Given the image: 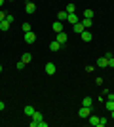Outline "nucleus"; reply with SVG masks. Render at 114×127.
<instances>
[{
  "label": "nucleus",
  "instance_id": "obj_1",
  "mask_svg": "<svg viewBox=\"0 0 114 127\" xmlns=\"http://www.w3.org/2000/svg\"><path fill=\"white\" fill-rule=\"evenodd\" d=\"M78 116L84 118V120H86V118H89V116H91V106H82L80 110H78Z\"/></svg>",
  "mask_w": 114,
  "mask_h": 127
},
{
  "label": "nucleus",
  "instance_id": "obj_2",
  "mask_svg": "<svg viewBox=\"0 0 114 127\" xmlns=\"http://www.w3.org/2000/svg\"><path fill=\"white\" fill-rule=\"evenodd\" d=\"M44 70H46V74H55V72H57V66H55V63H51V61H49V63H46V66H44Z\"/></svg>",
  "mask_w": 114,
  "mask_h": 127
},
{
  "label": "nucleus",
  "instance_id": "obj_3",
  "mask_svg": "<svg viewBox=\"0 0 114 127\" xmlns=\"http://www.w3.org/2000/svg\"><path fill=\"white\" fill-rule=\"evenodd\" d=\"M25 42H27V44H34V42H36V34H34L33 31L25 32Z\"/></svg>",
  "mask_w": 114,
  "mask_h": 127
},
{
  "label": "nucleus",
  "instance_id": "obj_4",
  "mask_svg": "<svg viewBox=\"0 0 114 127\" xmlns=\"http://www.w3.org/2000/svg\"><path fill=\"white\" fill-rule=\"evenodd\" d=\"M80 38L84 40V42H91V40H93V34H91V32H89V31L86 29V31H84V32L80 34Z\"/></svg>",
  "mask_w": 114,
  "mask_h": 127
},
{
  "label": "nucleus",
  "instance_id": "obj_5",
  "mask_svg": "<svg viewBox=\"0 0 114 127\" xmlns=\"http://www.w3.org/2000/svg\"><path fill=\"white\" fill-rule=\"evenodd\" d=\"M57 42H59L61 46L69 42V36H67V32H57Z\"/></svg>",
  "mask_w": 114,
  "mask_h": 127
},
{
  "label": "nucleus",
  "instance_id": "obj_6",
  "mask_svg": "<svg viewBox=\"0 0 114 127\" xmlns=\"http://www.w3.org/2000/svg\"><path fill=\"white\" fill-rule=\"evenodd\" d=\"M25 11H27L29 15H33L34 11H36V6H34V2H27V6H25Z\"/></svg>",
  "mask_w": 114,
  "mask_h": 127
},
{
  "label": "nucleus",
  "instance_id": "obj_7",
  "mask_svg": "<svg viewBox=\"0 0 114 127\" xmlns=\"http://www.w3.org/2000/svg\"><path fill=\"white\" fill-rule=\"evenodd\" d=\"M84 31H86V29H84V25H82L80 21L76 23V25H72V32H76V34H82Z\"/></svg>",
  "mask_w": 114,
  "mask_h": 127
},
{
  "label": "nucleus",
  "instance_id": "obj_8",
  "mask_svg": "<svg viewBox=\"0 0 114 127\" xmlns=\"http://www.w3.org/2000/svg\"><path fill=\"white\" fill-rule=\"evenodd\" d=\"M97 66H99V68H107V66H109V59H107V57L97 59Z\"/></svg>",
  "mask_w": 114,
  "mask_h": 127
},
{
  "label": "nucleus",
  "instance_id": "obj_9",
  "mask_svg": "<svg viewBox=\"0 0 114 127\" xmlns=\"http://www.w3.org/2000/svg\"><path fill=\"white\" fill-rule=\"evenodd\" d=\"M105 108L109 112H112L114 110V99H105Z\"/></svg>",
  "mask_w": 114,
  "mask_h": 127
},
{
  "label": "nucleus",
  "instance_id": "obj_10",
  "mask_svg": "<svg viewBox=\"0 0 114 127\" xmlns=\"http://www.w3.org/2000/svg\"><path fill=\"white\" fill-rule=\"evenodd\" d=\"M51 29H53V32H63V21H55Z\"/></svg>",
  "mask_w": 114,
  "mask_h": 127
},
{
  "label": "nucleus",
  "instance_id": "obj_11",
  "mask_svg": "<svg viewBox=\"0 0 114 127\" xmlns=\"http://www.w3.org/2000/svg\"><path fill=\"white\" fill-rule=\"evenodd\" d=\"M61 48H63V46H61V44L57 42V40H53V42L49 44V51H59Z\"/></svg>",
  "mask_w": 114,
  "mask_h": 127
},
{
  "label": "nucleus",
  "instance_id": "obj_12",
  "mask_svg": "<svg viewBox=\"0 0 114 127\" xmlns=\"http://www.w3.org/2000/svg\"><path fill=\"white\" fill-rule=\"evenodd\" d=\"M67 21L71 23V25H76V23L80 21V19H78V15H76V13H69V17H67Z\"/></svg>",
  "mask_w": 114,
  "mask_h": 127
},
{
  "label": "nucleus",
  "instance_id": "obj_13",
  "mask_svg": "<svg viewBox=\"0 0 114 127\" xmlns=\"http://www.w3.org/2000/svg\"><path fill=\"white\" fill-rule=\"evenodd\" d=\"M99 120H101V118H97V116H89L87 118L89 125H93V127H99Z\"/></svg>",
  "mask_w": 114,
  "mask_h": 127
},
{
  "label": "nucleus",
  "instance_id": "obj_14",
  "mask_svg": "<svg viewBox=\"0 0 114 127\" xmlns=\"http://www.w3.org/2000/svg\"><path fill=\"white\" fill-rule=\"evenodd\" d=\"M21 61H23V63H25V64H29V63H31V61H33V55L25 51V53H23V55H21Z\"/></svg>",
  "mask_w": 114,
  "mask_h": 127
},
{
  "label": "nucleus",
  "instance_id": "obj_15",
  "mask_svg": "<svg viewBox=\"0 0 114 127\" xmlns=\"http://www.w3.org/2000/svg\"><path fill=\"white\" fill-rule=\"evenodd\" d=\"M80 23L84 25V29H91V25H93V21H91V19H87V17H84Z\"/></svg>",
  "mask_w": 114,
  "mask_h": 127
},
{
  "label": "nucleus",
  "instance_id": "obj_16",
  "mask_svg": "<svg viewBox=\"0 0 114 127\" xmlns=\"http://www.w3.org/2000/svg\"><path fill=\"white\" fill-rule=\"evenodd\" d=\"M67 17H69V13L63 10V11H59V13H57V21H67Z\"/></svg>",
  "mask_w": 114,
  "mask_h": 127
},
{
  "label": "nucleus",
  "instance_id": "obj_17",
  "mask_svg": "<svg viewBox=\"0 0 114 127\" xmlns=\"http://www.w3.org/2000/svg\"><path fill=\"white\" fill-rule=\"evenodd\" d=\"M31 118H33L34 122H42V120H44V118H42V112H38V110H34V114Z\"/></svg>",
  "mask_w": 114,
  "mask_h": 127
},
{
  "label": "nucleus",
  "instance_id": "obj_18",
  "mask_svg": "<svg viewBox=\"0 0 114 127\" xmlns=\"http://www.w3.org/2000/svg\"><path fill=\"white\" fill-rule=\"evenodd\" d=\"M23 112H25V116H27V118H31L34 114V108H33V106H25V110H23Z\"/></svg>",
  "mask_w": 114,
  "mask_h": 127
},
{
  "label": "nucleus",
  "instance_id": "obj_19",
  "mask_svg": "<svg viewBox=\"0 0 114 127\" xmlns=\"http://www.w3.org/2000/svg\"><path fill=\"white\" fill-rule=\"evenodd\" d=\"M65 11H67V13H74V11H76V6H74V4H72V2H71V4H67V8H65Z\"/></svg>",
  "mask_w": 114,
  "mask_h": 127
},
{
  "label": "nucleus",
  "instance_id": "obj_20",
  "mask_svg": "<svg viewBox=\"0 0 114 127\" xmlns=\"http://www.w3.org/2000/svg\"><path fill=\"white\" fill-rule=\"evenodd\" d=\"M10 25H11V23H8L6 19H4V21H0V31H8V29H10Z\"/></svg>",
  "mask_w": 114,
  "mask_h": 127
},
{
  "label": "nucleus",
  "instance_id": "obj_21",
  "mask_svg": "<svg viewBox=\"0 0 114 127\" xmlns=\"http://www.w3.org/2000/svg\"><path fill=\"white\" fill-rule=\"evenodd\" d=\"M93 15H95V13H93V10H86V11H84V17H87V19H91Z\"/></svg>",
  "mask_w": 114,
  "mask_h": 127
},
{
  "label": "nucleus",
  "instance_id": "obj_22",
  "mask_svg": "<svg viewBox=\"0 0 114 127\" xmlns=\"http://www.w3.org/2000/svg\"><path fill=\"white\" fill-rule=\"evenodd\" d=\"M21 29H23V31H25V32H31V31H33V29H31V25H29V23H23V25H21Z\"/></svg>",
  "mask_w": 114,
  "mask_h": 127
},
{
  "label": "nucleus",
  "instance_id": "obj_23",
  "mask_svg": "<svg viewBox=\"0 0 114 127\" xmlns=\"http://www.w3.org/2000/svg\"><path fill=\"white\" fill-rule=\"evenodd\" d=\"M82 106H91V99H89V97H86V99L82 101Z\"/></svg>",
  "mask_w": 114,
  "mask_h": 127
},
{
  "label": "nucleus",
  "instance_id": "obj_24",
  "mask_svg": "<svg viewBox=\"0 0 114 127\" xmlns=\"http://www.w3.org/2000/svg\"><path fill=\"white\" fill-rule=\"evenodd\" d=\"M6 21H8V23H13V21H15V17H13V15H10V13H8V15H6Z\"/></svg>",
  "mask_w": 114,
  "mask_h": 127
},
{
  "label": "nucleus",
  "instance_id": "obj_25",
  "mask_svg": "<svg viewBox=\"0 0 114 127\" xmlns=\"http://www.w3.org/2000/svg\"><path fill=\"white\" fill-rule=\"evenodd\" d=\"M15 66H17V70H23V68H25V63H23V61H19Z\"/></svg>",
  "mask_w": 114,
  "mask_h": 127
},
{
  "label": "nucleus",
  "instance_id": "obj_26",
  "mask_svg": "<svg viewBox=\"0 0 114 127\" xmlns=\"http://www.w3.org/2000/svg\"><path fill=\"white\" fill-rule=\"evenodd\" d=\"M107 125V120H105V118H101V120H99V127H105Z\"/></svg>",
  "mask_w": 114,
  "mask_h": 127
},
{
  "label": "nucleus",
  "instance_id": "obj_27",
  "mask_svg": "<svg viewBox=\"0 0 114 127\" xmlns=\"http://www.w3.org/2000/svg\"><path fill=\"white\" fill-rule=\"evenodd\" d=\"M6 15H8V13H6V11H2V10H0V21H4V19H6Z\"/></svg>",
  "mask_w": 114,
  "mask_h": 127
},
{
  "label": "nucleus",
  "instance_id": "obj_28",
  "mask_svg": "<svg viewBox=\"0 0 114 127\" xmlns=\"http://www.w3.org/2000/svg\"><path fill=\"white\" fill-rule=\"evenodd\" d=\"M86 70H87V72H93V70H95V66H93V64H87Z\"/></svg>",
  "mask_w": 114,
  "mask_h": 127
},
{
  "label": "nucleus",
  "instance_id": "obj_29",
  "mask_svg": "<svg viewBox=\"0 0 114 127\" xmlns=\"http://www.w3.org/2000/svg\"><path fill=\"white\" fill-rule=\"evenodd\" d=\"M38 127H48V122H44V120H42V122H38Z\"/></svg>",
  "mask_w": 114,
  "mask_h": 127
},
{
  "label": "nucleus",
  "instance_id": "obj_30",
  "mask_svg": "<svg viewBox=\"0 0 114 127\" xmlns=\"http://www.w3.org/2000/svg\"><path fill=\"white\" fill-rule=\"evenodd\" d=\"M105 57L110 59V57H114V53H112V51H107V53H105Z\"/></svg>",
  "mask_w": 114,
  "mask_h": 127
},
{
  "label": "nucleus",
  "instance_id": "obj_31",
  "mask_svg": "<svg viewBox=\"0 0 114 127\" xmlns=\"http://www.w3.org/2000/svg\"><path fill=\"white\" fill-rule=\"evenodd\" d=\"M109 66H112V68H114V57L109 59Z\"/></svg>",
  "mask_w": 114,
  "mask_h": 127
},
{
  "label": "nucleus",
  "instance_id": "obj_32",
  "mask_svg": "<svg viewBox=\"0 0 114 127\" xmlns=\"http://www.w3.org/2000/svg\"><path fill=\"white\" fill-rule=\"evenodd\" d=\"M6 108V104H4V101H0V110H4Z\"/></svg>",
  "mask_w": 114,
  "mask_h": 127
},
{
  "label": "nucleus",
  "instance_id": "obj_33",
  "mask_svg": "<svg viewBox=\"0 0 114 127\" xmlns=\"http://www.w3.org/2000/svg\"><path fill=\"white\" fill-rule=\"evenodd\" d=\"M4 2H6V0H0V8H2V6H4Z\"/></svg>",
  "mask_w": 114,
  "mask_h": 127
},
{
  "label": "nucleus",
  "instance_id": "obj_34",
  "mask_svg": "<svg viewBox=\"0 0 114 127\" xmlns=\"http://www.w3.org/2000/svg\"><path fill=\"white\" fill-rule=\"evenodd\" d=\"M110 114H112V120H114V110H112V112H110Z\"/></svg>",
  "mask_w": 114,
  "mask_h": 127
},
{
  "label": "nucleus",
  "instance_id": "obj_35",
  "mask_svg": "<svg viewBox=\"0 0 114 127\" xmlns=\"http://www.w3.org/2000/svg\"><path fill=\"white\" fill-rule=\"evenodd\" d=\"M2 70H4V68H2V64H0V72H2Z\"/></svg>",
  "mask_w": 114,
  "mask_h": 127
},
{
  "label": "nucleus",
  "instance_id": "obj_36",
  "mask_svg": "<svg viewBox=\"0 0 114 127\" xmlns=\"http://www.w3.org/2000/svg\"><path fill=\"white\" fill-rule=\"evenodd\" d=\"M27 2H33V0H27Z\"/></svg>",
  "mask_w": 114,
  "mask_h": 127
},
{
  "label": "nucleus",
  "instance_id": "obj_37",
  "mask_svg": "<svg viewBox=\"0 0 114 127\" xmlns=\"http://www.w3.org/2000/svg\"><path fill=\"white\" fill-rule=\"evenodd\" d=\"M6 2H8V0H6ZM10 2H11V0H10Z\"/></svg>",
  "mask_w": 114,
  "mask_h": 127
}]
</instances>
